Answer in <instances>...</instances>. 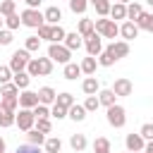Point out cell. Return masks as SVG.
Returning <instances> with one entry per match:
<instances>
[{"instance_id": "obj_21", "label": "cell", "mask_w": 153, "mask_h": 153, "mask_svg": "<svg viewBox=\"0 0 153 153\" xmlns=\"http://www.w3.org/2000/svg\"><path fill=\"white\" fill-rule=\"evenodd\" d=\"M67 117L74 120V122H84V120H86V108L79 105V103H74V105L67 110Z\"/></svg>"}, {"instance_id": "obj_6", "label": "cell", "mask_w": 153, "mask_h": 153, "mask_svg": "<svg viewBox=\"0 0 153 153\" xmlns=\"http://www.w3.org/2000/svg\"><path fill=\"white\" fill-rule=\"evenodd\" d=\"M124 122H127V110L122 108V105H112V108H108V124L110 127H115V129H120V127H124Z\"/></svg>"}, {"instance_id": "obj_49", "label": "cell", "mask_w": 153, "mask_h": 153, "mask_svg": "<svg viewBox=\"0 0 153 153\" xmlns=\"http://www.w3.org/2000/svg\"><path fill=\"white\" fill-rule=\"evenodd\" d=\"M14 153H41V146H33V143H24V146H17Z\"/></svg>"}, {"instance_id": "obj_46", "label": "cell", "mask_w": 153, "mask_h": 153, "mask_svg": "<svg viewBox=\"0 0 153 153\" xmlns=\"http://www.w3.org/2000/svg\"><path fill=\"white\" fill-rule=\"evenodd\" d=\"M50 115L57 117V120H65V117H67V108H62V105L55 103V105H50Z\"/></svg>"}, {"instance_id": "obj_11", "label": "cell", "mask_w": 153, "mask_h": 153, "mask_svg": "<svg viewBox=\"0 0 153 153\" xmlns=\"http://www.w3.org/2000/svg\"><path fill=\"white\" fill-rule=\"evenodd\" d=\"M19 105H22L24 110H33V108L38 105V91H29V88H24V91L19 93Z\"/></svg>"}, {"instance_id": "obj_3", "label": "cell", "mask_w": 153, "mask_h": 153, "mask_svg": "<svg viewBox=\"0 0 153 153\" xmlns=\"http://www.w3.org/2000/svg\"><path fill=\"white\" fill-rule=\"evenodd\" d=\"M48 57H50L53 62L67 65V62H72V60H69V57H72V50H69L65 43H50V45H48Z\"/></svg>"}, {"instance_id": "obj_58", "label": "cell", "mask_w": 153, "mask_h": 153, "mask_svg": "<svg viewBox=\"0 0 153 153\" xmlns=\"http://www.w3.org/2000/svg\"><path fill=\"white\" fill-rule=\"evenodd\" d=\"M127 153H131V151H127Z\"/></svg>"}, {"instance_id": "obj_31", "label": "cell", "mask_w": 153, "mask_h": 153, "mask_svg": "<svg viewBox=\"0 0 153 153\" xmlns=\"http://www.w3.org/2000/svg\"><path fill=\"white\" fill-rule=\"evenodd\" d=\"M12 79H14L17 88H22V91H24V88H29V84H31V74H29V72H19V74H14Z\"/></svg>"}, {"instance_id": "obj_48", "label": "cell", "mask_w": 153, "mask_h": 153, "mask_svg": "<svg viewBox=\"0 0 153 153\" xmlns=\"http://www.w3.org/2000/svg\"><path fill=\"white\" fill-rule=\"evenodd\" d=\"M14 74H12V69L10 67H5V65H0V84H10V79H12Z\"/></svg>"}, {"instance_id": "obj_29", "label": "cell", "mask_w": 153, "mask_h": 153, "mask_svg": "<svg viewBox=\"0 0 153 153\" xmlns=\"http://www.w3.org/2000/svg\"><path fill=\"white\" fill-rule=\"evenodd\" d=\"M136 26L143 29V31H148V33H153V14H151V12H143L141 19L136 22Z\"/></svg>"}, {"instance_id": "obj_35", "label": "cell", "mask_w": 153, "mask_h": 153, "mask_svg": "<svg viewBox=\"0 0 153 153\" xmlns=\"http://www.w3.org/2000/svg\"><path fill=\"white\" fill-rule=\"evenodd\" d=\"M55 103L69 110V108L74 105V96H72V93H67V91H65V93H57V100H55Z\"/></svg>"}, {"instance_id": "obj_24", "label": "cell", "mask_w": 153, "mask_h": 153, "mask_svg": "<svg viewBox=\"0 0 153 153\" xmlns=\"http://www.w3.org/2000/svg\"><path fill=\"white\" fill-rule=\"evenodd\" d=\"M88 5H93L96 7V14L98 17H108L110 14V0H88Z\"/></svg>"}, {"instance_id": "obj_2", "label": "cell", "mask_w": 153, "mask_h": 153, "mask_svg": "<svg viewBox=\"0 0 153 153\" xmlns=\"http://www.w3.org/2000/svg\"><path fill=\"white\" fill-rule=\"evenodd\" d=\"M93 24H96V33H100L103 38H117L120 36V26L112 19L100 17V19H93Z\"/></svg>"}, {"instance_id": "obj_45", "label": "cell", "mask_w": 153, "mask_h": 153, "mask_svg": "<svg viewBox=\"0 0 153 153\" xmlns=\"http://www.w3.org/2000/svg\"><path fill=\"white\" fill-rule=\"evenodd\" d=\"M139 134H141L146 141H153V122H146V124H141Z\"/></svg>"}, {"instance_id": "obj_13", "label": "cell", "mask_w": 153, "mask_h": 153, "mask_svg": "<svg viewBox=\"0 0 153 153\" xmlns=\"http://www.w3.org/2000/svg\"><path fill=\"white\" fill-rule=\"evenodd\" d=\"M139 31H141V29H139L134 22H124V24L120 26V36H122L127 43H129L131 38H136V36H139Z\"/></svg>"}, {"instance_id": "obj_5", "label": "cell", "mask_w": 153, "mask_h": 153, "mask_svg": "<svg viewBox=\"0 0 153 153\" xmlns=\"http://www.w3.org/2000/svg\"><path fill=\"white\" fill-rule=\"evenodd\" d=\"M22 24L24 26H29V29H41L43 24H45V17H43V12H38V10H31V7H26L22 14Z\"/></svg>"}, {"instance_id": "obj_4", "label": "cell", "mask_w": 153, "mask_h": 153, "mask_svg": "<svg viewBox=\"0 0 153 153\" xmlns=\"http://www.w3.org/2000/svg\"><path fill=\"white\" fill-rule=\"evenodd\" d=\"M29 62H31L29 50H14L12 57H10V65H7V67L12 69V74H19V72H26Z\"/></svg>"}, {"instance_id": "obj_25", "label": "cell", "mask_w": 153, "mask_h": 153, "mask_svg": "<svg viewBox=\"0 0 153 153\" xmlns=\"http://www.w3.org/2000/svg\"><path fill=\"white\" fill-rule=\"evenodd\" d=\"M115 62H117V57L112 55V50H110V48H103V53L98 55V65H100V67H112Z\"/></svg>"}, {"instance_id": "obj_18", "label": "cell", "mask_w": 153, "mask_h": 153, "mask_svg": "<svg viewBox=\"0 0 153 153\" xmlns=\"http://www.w3.org/2000/svg\"><path fill=\"white\" fill-rule=\"evenodd\" d=\"M141 14H143V7L139 5V2H129L127 5V22H139L141 19Z\"/></svg>"}, {"instance_id": "obj_43", "label": "cell", "mask_w": 153, "mask_h": 153, "mask_svg": "<svg viewBox=\"0 0 153 153\" xmlns=\"http://www.w3.org/2000/svg\"><path fill=\"white\" fill-rule=\"evenodd\" d=\"M36 129H38V131H43V134H50V131H53L50 117H45V120H36Z\"/></svg>"}, {"instance_id": "obj_41", "label": "cell", "mask_w": 153, "mask_h": 153, "mask_svg": "<svg viewBox=\"0 0 153 153\" xmlns=\"http://www.w3.org/2000/svg\"><path fill=\"white\" fill-rule=\"evenodd\" d=\"M0 96H19V88H17V84L12 81V84H2V88H0Z\"/></svg>"}, {"instance_id": "obj_12", "label": "cell", "mask_w": 153, "mask_h": 153, "mask_svg": "<svg viewBox=\"0 0 153 153\" xmlns=\"http://www.w3.org/2000/svg\"><path fill=\"white\" fill-rule=\"evenodd\" d=\"M55 100H57L55 88H50V86H41L38 88V103L41 105H55Z\"/></svg>"}, {"instance_id": "obj_51", "label": "cell", "mask_w": 153, "mask_h": 153, "mask_svg": "<svg viewBox=\"0 0 153 153\" xmlns=\"http://www.w3.org/2000/svg\"><path fill=\"white\" fill-rule=\"evenodd\" d=\"M26 2V7H31V10H38V5L43 2V0H24Z\"/></svg>"}, {"instance_id": "obj_32", "label": "cell", "mask_w": 153, "mask_h": 153, "mask_svg": "<svg viewBox=\"0 0 153 153\" xmlns=\"http://www.w3.org/2000/svg\"><path fill=\"white\" fill-rule=\"evenodd\" d=\"M43 146H45V153H60V148H62V141H60L57 136H48Z\"/></svg>"}, {"instance_id": "obj_50", "label": "cell", "mask_w": 153, "mask_h": 153, "mask_svg": "<svg viewBox=\"0 0 153 153\" xmlns=\"http://www.w3.org/2000/svg\"><path fill=\"white\" fill-rule=\"evenodd\" d=\"M12 38H14V36H12V31H10V29H2V31H0V45H10V43H12Z\"/></svg>"}, {"instance_id": "obj_22", "label": "cell", "mask_w": 153, "mask_h": 153, "mask_svg": "<svg viewBox=\"0 0 153 153\" xmlns=\"http://www.w3.org/2000/svg\"><path fill=\"white\" fill-rule=\"evenodd\" d=\"M65 45H67L69 50H79V48L84 45V38H81L76 31H72V33H67V36H65Z\"/></svg>"}, {"instance_id": "obj_23", "label": "cell", "mask_w": 153, "mask_h": 153, "mask_svg": "<svg viewBox=\"0 0 153 153\" xmlns=\"http://www.w3.org/2000/svg\"><path fill=\"white\" fill-rule=\"evenodd\" d=\"M79 67H81V72H84V74L93 76V74H96V67H98V57H91V55H88V57H84V60H81V65H79Z\"/></svg>"}, {"instance_id": "obj_14", "label": "cell", "mask_w": 153, "mask_h": 153, "mask_svg": "<svg viewBox=\"0 0 153 153\" xmlns=\"http://www.w3.org/2000/svg\"><path fill=\"white\" fill-rule=\"evenodd\" d=\"M81 91H84L86 96H98V91H100L98 79H96V76H86V79L81 81Z\"/></svg>"}, {"instance_id": "obj_57", "label": "cell", "mask_w": 153, "mask_h": 153, "mask_svg": "<svg viewBox=\"0 0 153 153\" xmlns=\"http://www.w3.org/2000/svg\"><path fill=\"white\" fill-rule=\"evenodd\" d=\"M12 2H17V0H12Z\"/></svg>"}, {"instance_id": "obj_7", "label": "cell", "mask_w": 153, "mask_h": 153, "mask_svg": "<svg viewBox=\"0 0 153 153\" xmlns=\"http://www.w3.org/2000/svg\"><path fill=\"white\" fill-rule=\"evenodd\" d=\"M33 124H36V115H33V110H19V115H17V127L22 129V131H31L33 129Z\"/></svg>"}, {"instance_id": "obj_36", "label": "cell", "mask_w": 153, "mask_h": 153, "mask_svg": "<svg viewBox=\"0 0 153 153\" xmlns=\"http://www.w3.org/2000/svg\"><path fill=\"white\" fill-rule=\"evenodd\" d=\"M86 7H88V0H69V10L74 14H84Z\"/></svg>"}, {"instance_id": "obj_27", "label": "cell", "mask_w": 153, "mask_h": 153, "mask_svg": "<svg viewBox=\"0 0 153 153\" xmlns=\"http://www.w3.org/2000/svg\"><path fill=\"white\" fill-rule=\"evenodd\" d=\"M62 74H65V79H69V81H72V79H76V76H79V74H84V72H81V67H79L76 62H67Z\"/></svg>"}, {"instance_id": "obj_37", "label": "cell", "mask_w": 153, "mask_h": 153, "mask_svg": "<svg viewBox=\"0 0 153 153\" xmlns=\"http://www.w3.org/2000/svg\"><path fill=\"white\" fill-rule=\"evenodd\" d=\"M19 24H22V17L14 12V14H10V17H5V29H10V31H14V29H19Z\"/></svg>"}, {"instance_id": "obj_56", "label": "cell", "mask_w": 153, "mask_h": 153, "mask_svg": "<svg viewBox=\"0 0 153 153\" xmlns=\"http://www.w3.org/2000/svg\"><path fill=\"white\" fill-rule=\"evenodd\" d=\"M146 2H148V5H151V7H153V0H146Z\"/></svg>"}, {"instance_id": "obj_42", "label": "cell", "mask_w": 153, "mask_h": 153, "mask_svg": "<svg viewBox=\"0 0 153 153\" xmlns=\"http://www.w3.org/2000/svg\"><path fill=\"white\" fill-rule=\"evenodd\" d=\"M33 115H36V120H45V117H50V108L38 103V105L33 108Z\"/></svg>"}, {"instance_id": "obj_1", "label": "cell", "mask_w": 153, "mask_h": 153, "mask_svg": "<svg viewBox=\"0 0 153 153\" xmlns=\"http://www.w3.org/2000/svg\"><path fill=\"white\" fill-rule=\"evenodd\" d=\"M26 72H29L31 76H48V74L53 72V60H50V57H31Z\"/></svg>"}, {"instance_id": "obj_16", "label": "cell", "mask_w": 153, "mask_h": 153, "mask_svg": "<svg viewBox=\"0 0 153 153\" xmlns=\"http://www.w3.org/2000/svg\"><path fill=\"white\" fill-rule=\"evenodd\" d=\"M43 17H45V24L55 26V24H60V19H62V10L53 5V7H48V10L43 12Z\"/></svg>"}, {"instance_id": "obj_9", "label": "cell", "mask_w": 153, "mask_h": 153, "mask_svg": "<svg viewBox=\"0 0 153 153\" xmlns=\"http://www.w3.org/2000/svg\"><path fill=\"white\" fill-rule=\"evenodd\" d=\"M112 91H115V96H117V98H127V96H131V91H134V84H131L127 76H120V79H115V84H112Z\"/></svg>"}, {"instance_id": "obj_8", "label": "cell", "mask_w": 153, "mask_h": 153, "mask_svg": "<svg viewBox=\"0 0 153 153\" xmlns=\"http://www.w3.org/2000/svg\"><path fill=\"white\" fill-rule=\"evenodd\" d=\"M84 45H86V53L91 57H98L103 53V41H100V33H91L88 38H84Z\"/></svg>"}, {"instance_id": "obj_53", "label": "cell", "mask_w": 153, "mask_h": 153, "mask_svg": "<svg viewBox=\"0 0 153 153\" xmlns=\"http://www.w3.org/2000/svg\"><path fill=\"white\" fill-rule=\"evenodd\" d=\"M0 153H5V139L0 136Z\"/></svg>"}, {"instance_id": "obj_40", "label": "cell", "mask_w": 153, "mask_h": 153, "mask_svg": "<svg viewBox=\"0 0 153 153\" xmlns=\"http://www.w3.org/2000/svg\"><path fill=\"white\" fill-rule=\"evenodd\" d=\"M38 48H41V38H38V36H29V38H26V43H24V50L36 53Z\"/></svg>"}, {"instance_id": "obj_28", "label": "cell", "mask_w": 153, "mask_h": 153, "mask_svg": "<svg viewBox=\"0 0 153 153\" xmlns=\"http://www.w3.org/2000/svg\"><path fill=\"white\" fill-rule=\"evenodd\" d=\"M26 139H29V143H33V146H43L48 136H45L43 131H38V129H31V131H26Z\"/></svg>"}, {"instance_id": "obj_26", "label": "cell", "mask_w": 153, "mask_h": 153, "mask_svg": "<svg viewBox=\"0 0 153 153\" xmlns=\"http://www.w3.org/2000/svg\"><path fill=\"white\" fill-rule=\"evenodd\" d=\"M86 143H88V141H86L84 134H72V136H69V146H72L76 153H81V151L86 148Z\"/></svg>"}, {"instance_id": "obj_10", "label": "cell", "mask_w": 153, "mask_h": 153, "mask_svg": "<svg viewBox=\"0 0 153 153\" xmlns=\"http://www.w3.org/2000/svg\"><path fill=\"white\" fill-rule=\"evenodd\" d=\"M124 146H127V151H131V153H143V148H146V139L141 136V134H127V139H124Z\"/></svg>"}, {"instance_id": "obj_33", "label": "cell", "mask_w": 153, "mask_h": 153, "mask_svg": "<svg viewBox=\"0 0 153 153\" xmlns=\"http://www.w3.org/2000/svg\"><path fill=\"white\" fill-rule=\"evenodd\" d=\"M93 153H110V141L105 136H98L93 141Z\"/></svg>"}, {"instance_id": "obj_39", "label": "cell", "mask_w": 153, "mask_h": 153, "mask_svg": "<svg viewBox=\"0 0 153 153\" xmlns=\"http://www.w3.org/2000/svg\"><path fill=\"white\" fill-rule=\"evenodd\" d=\"M84 108H86V112H96V110L100 108V100H98V96H86V100H84Z\"/></svg>"}, {"instance_id": "obj_54", "label": "cell", "mask_w": 153, "mask_h": 153, "mask_svg": "<svg viewBox=\"0 0 153 153\" xmlns=\"http://www.w3.org/2000/svg\"><path fill=\"white\" fill-rule=\"evenodd\" d=\"M2 26H5V19H2V14H0V31H2Z\"/></svg>"}, {"instance_id": "obj_34", "label": "cell", "mask_w": 153, "mask_h": 153, "mask_svg": "<svg viewBox=\"0 0 153 153\" xmlns=\"http://www.w3.org/2000/svg\"><path fill=\"white\" fill-rule=\"evenodd\" d=\"M65 36H67V31H65L60 24H55V26H53V36H50V43H65Z\"/></svg>"}, {"instance_id": "obj_17", "label": "cell", "mask_w": 153, "mask_h": 153, "mask_svg": "<svg viewBox=\"0 0 153 153\" xmlns=\"http://www.w3.org/2000/svg\"><path fill=\"white\" fill-rule=\"evenodd\" d=\"M12 124H17V112L0 105V127H12Z\"/></svg>"}, {"instance_id": "obj_47", "label": "cell", "mask_w": 153, "mask_h": 153, "mask_svg": "<svg viewBox=\"0 0 153 153\" xmlns=\"http://www.w3.org/2000/svg\"><path fill=\"white\" fill-rule=\"evenodd\" d=\"M50 36H53V26H50V24H43V26L38 29V38H41V41H50Z\"/></svg>"}, {"instance_id": "obj_30", "label": "cell", "mask_w": 153, "mask_h": 153, "mask_svg": "<svg viewBox=\"0 0 153 153\" xmlns=\"http://www.w3.org/2000/svg\"><path fill=\"white\" fill-rule=\"evenodd\" d=\"M110 17H112V22H115V19H127V5L115 2V5L110 7Z\"/></svg>"}, {"instance_id": "obj_15", "label": "cell", "mask_w": 153, "mask_h": 153, "mask_svg": "<svg viewBox=\"0 0 153 153\" xmlns=\"http://www.w3.org/2000/svg\"><path fill=\"white\" fill-rule=\"evenodd\" d=\"M108 48L112 50V55H115L117 60H120V57H127V55H129V43H127V41H112V43H110Z\"/></svg>"}, {"instance_id": "obj_38", "label": "cell", "mask_w": 153, "mask_h": 153, "mask_svg": "<svg viewBox=\"0 0 153 153\" xmlns=\"http://www.w3.org/2000/svg\"><path fill=\"white\" fill-rule=\"evenodd\" d=\"M0 105H5L7 110H17V105H19V96H2V100H0Z\"/></svg>"}, {"instance_id": "obj_44", "label": "cell", "mask_w": 153, "mask_h": 153, "mask_svg": "<svg viewBox=\"0 0 153 153\" xmlns=\"http://www.w3.org/2000/svg\"><path fill=\"white\" fill-rule=\"evenodd\" d=\"M14 7H17V2L5 0V2L0 5V14H2V17H10V14H14Z\"/></svg>"}, {"instance_id": "obj_20", "label": "cell", "mask_w": 153, "mask_h": 153, "mask_svg": "<svg viewBox=\"0 0 153 153\" xmlns=\"http://www.w3.org/2000/svg\"><path fill=\"white\" fill-rule=\"evenodd\" d=\"M115 91L112 88H100L98 91V100H100V105H105V108H112L115 105Z\"/></svg>"}, {"instance_id": "obj_55", "label": "cell", "mask_w": 153, "mask_h": 153, "mask_svg": "<svg viewBox=\"0 0 153 153\" xmlns=\"http://www.w3.org/2000/svg\"><path fill=\"white\" fill-rule=\"evenodd\" d=\"M117 2H122V5H129V2H131V0H117Z\"/></svg>"}, {"instance_id": "obj_19", "label": "cell", "mask_w": 153, "mask_h": 153, "mask_svg": "<svg viewBox=\"0 0 153 153\" xmlns=\"http://www.w3.org/2000/svg\"><path fill=\"white\" fill-rule=\"evenodd\" d=\"M76 33H79L81 38H88L91 33H96V24H93V19H81V22H79Z\"/></svg>"}, {"instance_id": "obj_52", "label": "cell", "mask_w": 153, "mask_h": 153, "mask_svg": "<svg viewBox=\"0 0 153 153\" xmlns=\"http://www.w3.org/2000/svg\"><path fill=\"white\" fill-rule=\"evenodd\" d=\"M143 153H153V141H146V148H143Z\"/></svg>"}]
</instances>
